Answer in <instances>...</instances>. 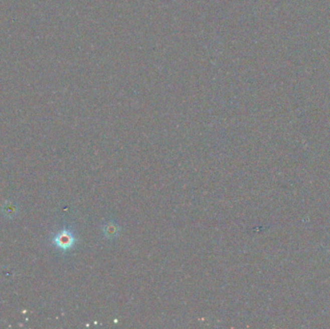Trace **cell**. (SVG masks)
Returning <instances> with one entry per match:
<instances>
[{
  "label": "cell",
  "mask_w": 330,
  "mask_h": 329,
  "mask_svg": "<svg viewBox=\"0 0 330 329\" xmlns=\"http://www.w3.org/2000/svg\"><path fill=\"white\" fill-rule=\"evenodd\" d=\"M119 231H120V229H119L118 225L111 221L104 224V226H103V234L105 237H108V238L116 237L118 235Z\"/></svg>",
  "instance_id": "cell-2"
},
{
  "label": "cell",
  "mask_w": 330,
  "mask_h": 329,
  "mask_svg": "<svg viewBox=\"0 0 330 329\" xmlns=\"http://www.w3.org/2000/svg\"><path fill=\"white\" fill-rule=\"evenodd\" d=\"M55 243L62 249H69L75 243V237L70 231H62L55 237Z\"/></svg>",
  "instance_id": "cell-1"
}]
</instances>
